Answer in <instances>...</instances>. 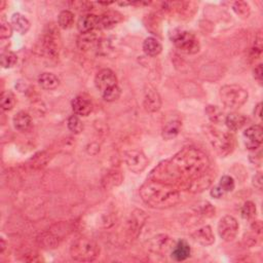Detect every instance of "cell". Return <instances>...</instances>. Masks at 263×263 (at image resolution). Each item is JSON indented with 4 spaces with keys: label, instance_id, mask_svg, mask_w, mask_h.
Returning a JSON list of instances; mask_svg holds the SVG:
<instances>
[{
    "label": "cell",
    "instance_id": "cell-41",
    "mask_svg": "<svg viewBox=\"0 0 263 263\" xmlns=\"http://www.w3.org/2000/svg\"><path fill=\"white\" fill-rule=\"evenodd\" d=\"M252 184L253 186L258 189V190H262V186H263V177H262V173L258 172L257 174H255L252 179Z\"/></svg>",
    "mask_w": 263,
    "mask_h": 263
},
{
    "label": "cell",
    "instance_id": "cell-17",
    "mask_svg": "<svg viewBox=\"0 0 263 263\" xmlns=\"http://www.w3.org/2000/svg\"><path fill=\"white\" fill-rule=\"evenodd\" d=\"M100 27V17L94 14H86L79 18L77 22V29L80 33L95 31Z\"/></svg>",
    "mask_w": 263,
    "mask_h": 263
},
{
    "label": "cell",
    "instance_id": "cell-6",
    "mask_svg": "<svg viewBox=\"0 0 263 263\" xmlns=\"http://www.w3.org/2000/svg\"><path fill=\"white\" fill-rule=\"evenodd\" d=\"M171 40L180 51L186 55H195L200 49V44L196 36L183 29H176L171 34Z\"/></svg>",
    "mask_w": 263,
    "mask_h": 263
},
{
    "label": "cell",
    "instance_id": "cell-28",
    "mask_svg": "<svg viewBox=\"0 0 263 263\" xmlns=\"http://www.w3.org/2000/svg\"><path fill=\"white\" fill-rule=\"evenodd\" d=\"M204 112H206L209 121L215 125H220L225 120L223 111L218 106L208 105L204 109Z\"/></svg>",
    "mask_w": 263,
    "mask_h": 263
},
{
    "label": "cell",
    "instance_id": "cell-9",
    "mask_svg": "<svg viewBox=\"0 0 263 263\" xmlns=\"http://www.w3.org/2000/svg\"><path fill=\"white\" fill-rule=\"evenodd\" d=\"M125 162L130 171L135 174L142 173L148 166V160L146 155L137 149L129 150L125 153Z\"/></svg>",
    "mask_w": 263,
    "mask_h": 263
},
{
    "label": "cell",
    "instance_id": "cell-30",
    "mask_svg": "<svg viewBox=\"0 0 263 263\" xmlns=\"http://www.w3.org/2000/svg\"><path fill=\"white\" fill-rule=\"evenodd\" d=\"M74 24V14L68 10L62 11L58 16V25L62 29H69Z\"/></svg>",
    "mask_w": 263,
    "mask_h": 263
},
{
    "label": "cell",
    "instance_id": "cell-35",
    "mask_svg": "<svg viewBox=\"0 0 263 263\" xmlns=\"http://www.w3.org/2000/svg\"><path fill=\"white\" fill-rule=\"evenodd\" d=\"M16 105V97L11 91H5L2 95V108L4 111L12 110Z\"/></svg>",
    "mask_w": 263,
    "mask_h": 263
},
{
    "label": "cell",
    "instance_id": "cell-47",
    "mask_svg": "<svg viewBox=\"0 0 263 263\" xmlns=\"http://www.w3.org/2000/svg\"><path fill=\"white\" fill-rule=\"evenodd\" d=\"M0 247H2V249H0V252L4 253L5 250H6V247H7V243H6L4 238H2V240H0Z\"/></svg>",
    "mask_w": 263,
    "mask_h": 263
},
{
    "label": "cell",
    "instance_id": "cell-45",
    "mask_svg": "<svg viewBox=\"0 0 263 263\" xmlns=\"http://www.w3.org/2000/svg\"><path fill=\"white\" fill-rule=\"evenodd\" d=\"M252 228L255 230L256 233H258V235H260V233H261V230H262V224H261V221H253Z\"/></svg>",
    "mask_w": 263,
    "mask_h": 263
},
{
    "label": "cell",
    "instance_id": "cell-2",
    "mask_svg": "<svg viewBox=\"0 0 263 263\" xmlns=\"http://www.w3.org/2000/svg\"><path fill=\"white\" fill-rule=\"evenodd\" d=\"M141 199L148 207L159 210L169 209L180 201V192L176 186L159 180L145 182L139 190Z\"/></svg>",
    "mask_w": 263,
    "mask_h": 263
},
{
    "label": "cell",
    "instance_id": "cell-15",
    "mask_svg": "<svg viewBox=\"0 0 263 263\" xmlns=\"http://www.w3.org/2000/svg\"><path fill=\"white\" fill-rule=\"evenodd\" d=\"M192 239L200 244L201 246L209 247L212 246L215 243V236L214 232L209 225H204L199 228H197L195 231L191 233Z\"/></svg>",
    "mask_w": 263,
    "mask_h": 263
},
{
    "label": "cell",
    "instance_id": "cell-21",
    "mask_svg": "<svg viewBox=\"0 0 263 263\" xmlns=\"http://www.w3.org/2000/svg\"><path fill=\"white\" fill-rule=\"evenodd\" d=\"M14 127L19 132H28L32 127V118L31 115L26 111H19L14 116Z\"/></svg>",
    "mask_w": 263,
    "mask_h": 263
},
{
    "label": "cell",
    "instance_id": "cell-33",
    "mask_svg": "<svg viewBox=\"0 0 263 263\" xmlns=\"http://www.w3.org/2000/svg\"><path fill=\"white\" fill-rule=\"evenodd\" d=\"M232 11L236 13L237 16L246 19L250 16L251 14V8L249 4L246 2H236L232 4Z\"/></svg>",
    "mask_w": 263,
    "mask_h": 263
},
{
    "label": "cell",
    "instance_id": "cell-40",
    "mask_svg": "<svg viewBox=\"0 0 263 263\" xmlns=\"http://www.w3.org/2000/svg\"><path fill=\"white\" fill-rule=\"evenodd\" d=\"M250 154H249V160L250 162L253 164V165H257V166H260L261 163H262V153H261V150L260 148L258 149H255V150H250Z\"/></svg>",
    "mask_w": 263,
    "mask_h": 263
},
{
    "label": "cell",
    "instance_id": "cell-20",
    "mask_svg": "<svg viewBox=\"0 0 263 263\" xmlns=\"http://www.w3.org/2000/svg\"><path fill=\"white\" fill-rule=\"evenodd\" d=\"M224 123L229 131L237 132L246 126L247 119L241 113L231 112L225 116Z\"/></svg>",
    "mask_w": 263,
    "mask_h": 263
},
{
    "label": "cell",
    "instance_id": "cell-39",
    "mask_svg": "<svg viewBox=\"0 0 263 263\" xmlns=\"http://www.w3.org/2000/svg\"><path fill=\"white\" fill-rule=\"evenodd\" d=\"M219 186L225 192H230V191L235 189L236 183H235V180H233L232 177L228 176V175H224V176H222L220 181H219Z\"/></svg>",
    "mask_w": 263,
    "mask_h": 263
},
{
    "label": "cell",
    "instance_id": "cell-25",
    "mask_svg": "<svg viewBox=\"0 0 263 263\" xmlns=\"http://www.w3.org/2000/svg\"><path fill=\"white\" fill-rule=\"evenodd\" d=\"M38 83L45 91H52L56 90L60 84V79L57 75L50 72L41 73L38 77Z\"/></svg>",
    "mask_w": 263,
    "mask_h": 263
},
{
    "label": "cell",
    "instance_id": "cell-32",
    "mask_svg": "<svg viewBox=\"0 0 263 263\" xmlns=\"http://www.w3.org/2000/svg\"><path fill=\"white\" fill-rule=\"evenodd\" d=\"M257 214L256 204L253 201H246L241 209V215L245 220H254Z\"/></svg>",
    "mask_w": 263,
    "mask_h": 263
},
{
    "label": "cell",
    "instance_id": "cell-8",
    "mask_svg": "<svg viewBox=\"0 0 263 263\" xmlns=\"http://www.w3.org/2000/svg\"><path fill=\"white\" fill-rule=\"evenodd\" d=\"M240 224L238 220L233 216H224L220 219L218 223V233L219 237L224 242H232L239 233Z\"/></svg>",
    "mask_w": 263,
    "mask_h": 263
},
{
    "label": "cell",
    "instance_id": "cell-10",
    "mask_svg": "<svg viewBox=\"0 0 263 263\" xmlns=\"http://www.w3.org/2000/svg\"><path fill=\"white\" fill-rule=\"evenodd\" d=\"M175 244L176 243L169 236L157 235L147 242V248L156 255H166L167 253L172 252Z\"/></svg>",
    "mask_w": 263,
    "mask_h": 263
},
{
    "label": "cell",
    "instance_id": "cell-24",
    "mask_svg": "<svg viewBox=\"0 0 263 263\" xmlns=\"http://www.w3.org/2000/svg\"><path fill=\"white\" fill-rule=\"evenodd\" d=\"M123 21V15L119 12L109 11L100 17V27L111 29Z\"/></svg>",
    "mask_w": 263,
    "mask_h": 263
},
{
    "label": "cell",
    "instance_id": "cell-5",
    "mask_svg": "<svg viewBox=\"0 0 263 263\" xmlns=\"http://www.w3.org/2000/svg\"><path fill=\"white\" fill-rule=\"evenodd\" d=\"M219 96L222 104L232 110L241 108L249 98L248 92L239 84L223 85L219 91Z\"/></svg>",
    "mask_w": 263,
    "mask_h": 263
},
{
    "label": "cell",
    "instance_id": "cell-12",
    "mask_svg": "<svg viewBox=\"0 0 263 263\" xmlns=\"http://www.w3.org/2000/svg\"><path fill=\"white\" fill-rule=\"evenodd\" d=\"M243 140L246 147L249 150L260 148L263 141V129L259 125L251 126L243 133Z\"/></svg>",
    "mask_w": 263,
    "mask_h": 263
},
{
    "label": "cell",
    "instance_id": "cell-16",
    "mask_svg": "<svg viewBox=\"0 0 263 263\" xmlns=\"http://www.w3.org/2000/svg\"><path fill=\"white\" fill-rule=\"evenodd\" d=\"M72 110L74 114L78 116H87L90 115L91 112L93 111V103L90 100V98H87L83 95L77 96L72 100L71 103Z\"/></svg>",
    "mask_w": 263,
    "mask_h": 263
},
{
    "label": "cell",
    "instance_id": "cell-4",
    "mask_svg": "<svg viewBox=\"0 0 263 263\" xmlns=\"http://www.w3.org/2000/svg\"><path fill=\"white\" fill-rule=\"evenodd\" d=\"M100 248L96 242L87 238H80L74 241L70 248L72 259L78 262H92L98 258Z\"/></svg>",
    "mask_w": 263,
    "mask_h": 263
},
{
    "label": "cell",
    "instance_id": "cell-42",
    "mask_svg": "<svg viewBox=\"0 0 263 263\" xmlns=\"http://www.w3.org/2000/svg\"><path fill=\"white\" fill-rule=\"evenodd\" d=\"M72 6L74 9L82 10V11H89L93 7V5L91 3H85V2H74V3H72Z\"/></svg>",
    "mask_w": 263,
    "mask_h": 263
},
{
    "label": "cell",
    "instance_id": "cell-46",
    "mask_svg": "<svg viewBox=\"0 0 263 263\" xmlns=\"http://www.w3.org/2000/svg\"><path fill=\"white\" fill-rule=\"evenodd\" d=\"M261 111H262V103H258L254 109V115L256 116L257 119H261Z\"/></svg>",
    "mask_w": 263,
    "mask_h": 263
},
{
    "label": "cell",
    "instance_id": "cell-38",
    "mask_svg": "<svg viewBox=\"0 0 263 263\" xmlns=\"http://www.w3.org/2000/svg\"><path fill=\"white\" fill-rule=\"evenodd\" d=\"M196 213H198L199 215L206 216V217H212L215 214V208L212 206L211 203L204 201L201 203L196 204V207L194 208Z\"/></svg>",
    "mask_w": 263,
    "mask_h": 263
},
{
    "label": "cell",
    "instance_id": "cell-1",
    "mask_svg": "<svg viewBox=\"0 0 263 263\" xmlns=\"http://www.w3.org/2000/svg\"><path fill=\"white\" fill-rule=\"evenodd\" d=\"M210 160L198 148L188 146L177 152L170 160L161 163L152 172L151 179L170 184L184 185L198 175L207 171Z\"/></svg>",
    "mask_w": 263,
    "mask_h": 263
},
{
    "label": "cell",
    "instance_id": "cell-26",
    "mask_svg": "<svg viewBox=\"0 0 263 263\" xmlns=\"http://www.w3.org/2000/svg\"><path fill=\"white\" fill-rule=\"evenodd\" d=\"M143 50L144 52L149 57H156L159 56L163 50V45L159 41V39L154 37H148L146 38L143 42Z\"/></svg>",
    "mask_w": 263,
    "mask_h": 263
},
{
    "label": "cell",
    "instance_id": "cell-13",
    "mask_svg": "<svg viewBox=\"0 0 263 263\" xmlns=\"http://www.w3.org/2000/svg\"><path fill=\"white\" fill-rule=\"evenodd\" d=\"M95 85L98 91L103 93L109 87L118 85V77L111 69L104 68L97 73L95 77Z\"/></svg>",
    "mask_w": 263,
    "mask_h": 263
},
{
    "label": "cell",
    "instance_id": "cell-31",
    "mask_svg": "<svg viewBox=\"0 0 263 263\" xmlns=\"http://www.w3.org/2000/svg\"><path fill=\"white\" fill-rule=\"evenodd\" d=\"M0 61H2V66L5 69H10L14 67L18 62V57L15 52L11 50H4L0 57Z\"/></svg>",
    "mask_w": 263,
    "mask_h": 263
},
{
    "label": "cell",
    "instance_id": "cell-23",
    "mask_svg": "<svg viewBox=\"0 0 263 263\" xmlns=\"http://www.w3.org/2000/svg\"><path fill=\"white\" fill-rule=\"evenodd\" d=\"M11 24L13 26L14 30L22 35L26 34L29 30H30V27H31L30 21L20 13H15L12 16Z\"/></svg>",
    "mask_w": 263,
    "mask_h": 263
},
{
    "label": "cell",
    "instance_id": "cell-36",
    "mask_svg": "<svg viewBox=\"0 0 263 263\" xmlns=\"http://www.w3.org/2000/svg\"><path fill=\"white\" fill-rule=\"evenodd\" d=\"M122 95V90L119 85H114L109 87L105 92L102 93V97L107 102H114L119 100Z\"/></svg>",
    "mask_w": 263,
    "mask_h": 263
},
{
    "label": "cell",
    "instance_id": "cell-27",
    "mask_svg": "<svg viewBox=\"0 0 263 263\" xmlns=\"http://www.w3.org/2000/svg\"><path fill=\"white\" fill-rule=\"evenodd\" d=\"M181 130V122L180 121H171L168 122L163 128V138L165 140H172L176 138Z\"/></svg>",
    "mask_w": 263,
    "mask_h": 263
},
{
    "label": "cell",
    "instance_id": "cell-11",
    "mask_svg": "<svg viewBox=\"0 0 263 263\" xmlns=\"http://www.w3.org/2000/svg\"><path fill=\"white\" fill-rule=\"evenodd\" d=\"M214 179H215V174H213V172L210 171V169H208L207 171H204L203 173L198 175V176H196L195 178L188 181L185 184V187L188 191L193 192V193L201 192L204 189H207L211 186Z\"/></svg>",
    "mask_w": 263,
    "mask_h": 263
},
{
    "label": "cell",
    "instance_id": "cell-14",
    "mask_svg": "<svg viewBox=\"0 0 263 263\" xmlns=\"http://www.w3.org/2000/svg\"><path fill=\"white\" fill-rule=\"evenodd\" d=\"M143 106L144 109L154 113L157 112L162 108V98L159 92L154 89V87L148 86L144 92V98H143Z\"/></svg>",
    "mask_w": 263,
    "mask_h": 263
},
{
    "label": "cell",
    "instance_id": "cell-19",
    "mask_svg": "<svg viewBox=\"0 0 263 263\" xmlns=\"http://www.w3.org/2000/svg\"><path fill=\"white\" fill-rule=\"evenodd\" d=\"M146 220L145 213L141 210H136L132 213L131 219L129 220V232L132 237L137 238L139 232L141 231L142 226Z\"/></svg>",
    "mask_w": 263,
    "mask_h": 263
},
{
    "label": "cell",
    "instance_id": "cell-3",
    "mask_svg": "<svg viewBox=\"0 0 263 263\" xmlns=\"http://www.w3.org/2000/svg\"><path fill=\"white\" fill-rule=\"evenodd\" d=\"M204 135L209 139L212 147L221 156H227L235 149V137L229 132L221 131L215 127L208 126L204 130Z\"/></svg>",
    "mask_w": 263,
    "mask_h": 263
},
{
    "label": "cell",
    "instance_id": "cell-37",
    "mask_svg": "<svg viewBox=\"0 0 263 263\" xmlns=\"http://www.w3.org/2000/svg\"><path fill=\"white\" fill-rule=\"evenodd\" d=\"M13 30L14 29L12 24L9 23L5 17H3L2 21H0V38L3 40L9 39L13 35Z\"/></svg>",
    "mask_w": 263,
    "mask_h": 263
},
{
    "label": "cell",
    "instance_id": "cell-44",
    "mask_svg": "<svg viewBox=\"0 0 263 263\" xmlns=\"http://www.w3.org/2000/svg\"><path fill=\"white\" fill-rule=\"evenodd\" d=\"M253 73H254V78H255L258 82H261V81H262V78H263L262 64H258V65L255 67Z\"/></svg>",
    "mask_w": 263,
    "mask_h": 263
},
{
    "label": "cell",
    "instance_id": "cell-34",
    "mask_svg": "<svg viewBox=\"0 0 263 263\" xmlns=\"http://www.w3.org/2000/svg\"><path fill=\"white\" fill-rule=\"evenodd\" d=\"M67 127L69 131L75 135L80 134L83 131V124L78 118V115H71L67 121Z\"/></svg>",
    "mask_w": 263,
    "mask_h": 263
},
{
    "label": "cell",
    "instance_id": "cell-29",
    "mask_svg": "<svg viewBox=\"0 0 263 263\" xmlns=\"http://www.w3.org/2000/svg\"><path fill=\"white\" fill-rule=\"evenodd\" d=\"M38 242L41 246H43V248L55 249L59 246L60 239L57 236L52 235L51 232H45V233H42V235L39 237Z\"/></svg>",
    "mask_w": 263,
    "mask_h": 263
},
{
    "label": "cell",
    "instance_id": "cell-7",
    "mask_svg": "<svg viewBox=\"0 0 263 263\" xmlns=\"http://www.w3.org/2000/svg\"><path fill=\"white\" fill-rule=\"evenodd\" d=\"M60 38H59V31L54 28L52 25L48 26L44 31V36L42 40L43 50L47 57L50 59H57L59 57L60 50Z\"/></svg>",
    "mask_w": 263,
    "mask_h": 263
},
{
    "label": "cell",
    "instance_id": "cell-43",
    "mask_svg": "<svg viewBox=\"0 0 263 263\" xmlns=\"http://www.w3.org/2000/svg\"><path fill=\"white\" fill-rule=\"evenodd\" d=\"M211 196L216 198V199H219L221 197H223V195L225 194V191L218 185V186H214L212 189H211Z\"/></svg>",
    "mask_w": 263,
    "mask_h": 263
},
{
    "label": "cell",
    "instance_id": "cell-18",
    "mask_svg": "<svg viewBox=\"0 0 263 263\" xmlns=\"http://www.w3.org/2000/svg\"><path fill=\"white\" fill-rule=\"evenodd\" d=\"M97 44H99V35L95 31L80 33L77 37L76 45L82 51H87L94 48Z\"/></svg>",
    "mask_w": 263,
    "mask_h": 263
},
{
    "label": "cell",
    "instance_id": "cell-22",
    "mask_svg": "<svg viewBox=\"0 0 263 263\" xmlns=\"http://www.w3.org/2000/svg\"><path fill=\"white\" fill-rule=\"evenodd\" d=\"M190 254H191V248L189 244L184 240H181L175 244L171 252L172 258L175 261H184L190 257Z\"/></svg>",
    "mask_w": 263,
    "mask_h": 263
}]
</instances>
